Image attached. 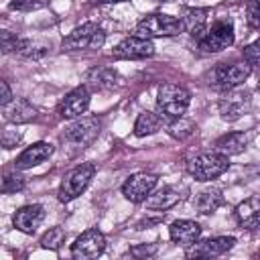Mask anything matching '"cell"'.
I'll return each instance as SVG.
<instances>
[{"label":"cell","instance_id":"3957f363","mask_svg":"<svg viewBox=\"0 0 260 260\" xmlns=\"http://www.w3.org/2000/svg\"><path fill=\"white\" fill-rule=\"evenodd\" d=\"M93 175H95V165L93 162H81V165L73 167L71 171H67L63 175L59 191H57V199L61 203H69V201L77 199L87 189Z\"/></svg>","mask_w":260,"mask_h":260},{"label":"cell","instance_id":"83f0119b","mask_svg":"<svg viewBox=\"0 0 260 260\" xmlns=\"http://www.w3.org/2000/svg\"><path fill=\"white\" fill-rule=\"evenodd\" d=\"M165 126H167V132L177 140H185L195 132V122L191 118H185V116L175 118L171 122H165Z\"/></svg>","mask_w":260,"mask_h":260},{"label":"cell","instance_id":"e575fe53","mask_svg":"<svg viewBox=\"0 0 260 260\" xmlns=\"http://www.w3.org/2000/svg\"><path fill=\"white\" fill-rule=\"evenodd\" d=\"M258 61H260V43L258 41H254L252 45H248L246 49H244V63H248L252 69L258 65Z\"/></svg>","mask_w":260,"mask_h":260},{"label":"cell","instance_id":"e0dca14e","mask_svg":"<svg viewBox=\"0 0 260 260\" xmlns=\"http://www.w3.org/2000/svg\"><path fill=\"white\" fill-rule=\"evenodd\" d=\"M183 193L185 189L183 187H177V185H167L154 193H150L144 201H146V207L150 211H167L171 207H175L181 199H183Z\"/></svg>","mask_w":260,"mask_h":260},{"label":"cell","instance_id":"f546056e","mask_svg":"<svg viewBox=\"0 0 260 260\" xmlns=\"http://www.w3.org/2000/svg\"><path fill=\"white\" fill-rule=\"evenodd\" d=\"M20 140H22V132L14 126H6L0 132V146L2 148H14L20 144Z\"/></svg>","mask_w":260,"mask_h":260},{"label":"cell","instance_id":"44dd1931","mask_svg":"<svg viewBox=\"0 0 260 260\" xmlns=\"http://www.w3.org/2000/svg\"><path fill=\"white\" fill-rule=\"evenodd\" d=\"M169 236L175 244H181V246H189L193 244L195 240H199L201 236V225L193 219H177L169 225Z\"/></svg>","mask_w":260,"mask_h":260},{"label":"cell","instance_id":"f35d334b","mask_svg":"<svg viewBox=\"0 0 260 260\" xmlns=\"http://www.w3.org/2000/svg\"><path fill=\"white\" fill-rule=\"evenodd\" d=\"M150 2H154V4H165V2H173V0H150Z\"/></svg>","mask_w":260,"mask_h":260},{"label":"cell","instance_id":"484cf974","mask_svg":"<svg viewBox=\"0 0 260 260\" xmlns=\"http://www.w3.org/2000/svg\"><path fill=\"white\" fill-rule=\"evenodd\" d=\"M160 128V118L154 112H140L134 122V136H150Z\"/></svg>","mask_w":260,"mask_h":260},{"label":"cell","instance_id":"74e56055","mask_svg":"<svg viewBox=\"0 0 260 260\" xmlns=\"http://www.w3.org/2000/svg\"><path fill=\"white\" fill-rule=\"evenodd\" d=\"M91 4H116V2H124V0H89Z\"/></svg>","mask_w":260,"mask_h":260},{"label":"cell","instance_id":"d4e9b609","mask_svg":"<svg viewBox=\"0 0 260 260\" xmlns=\"http://www.w3.org/2000/svg\"><path fill=\"white\" fill-rule=\"evenodd\" d=\"M193 205L195 209L201 213V215H209L213 211H217L221 205H223V195L219 189H203L201 193H197V197L193 199Z\"/></svg>","mask_w":260,"mask_h":260},{"label":"cell","instance_id":"836d02e7","mask_svg":"<svg viewBox=\"0 0 260 260\" xmlns=\"http://www.w3.org/2000/svg\"><path fill=\"white\" fill-rule=\"evenodd\" d=\"M20 37H16L14 32L10 30H0V53H14L16 49V43H18Z\"/></svg>","mask_w":260,"mask_h":260},{"label":"cell","instance_id":"9a60e30c","mask_svg":"<svg viewBox=\"0 0 260 260\" xmlns=\"http://www.w3.org/2000/svg\"><path fill=\"white\" fill-rule=\"evenodd\" d=\"M43 219H45V207L39 203H30V205H22L14 211L12 225L22 234H35L37 228L43 223Z\"/></svg>","mask_w":260,"mask_h":260},{"label":"cell","instance_id":"d6a6232c","mask_svg":"<svg viewBox=\"0 0 260 260\" xmlns=\"http://www.w3.org/2000/svg\"><path fill=\"white\" fill-rule=\"evenodd\" d=\"M158 250V244L152 242V244H138V246H132L128 250V256H134V258H148V256H154Z\"/></svg>","mask_w":260,"mask_h":260},{"label":"cell","instance_id":"1f68e13d","mask_svg":"<svg viewBox=\"0 0 260 260\" xmlns=\"http://www.w3.org/2000/svg\"><path fill=\"white\" fill-rule=\"evenodd\" d=\"M246 20L250 28H258L260 26V6L258 0H246Z\"/></svg>","mask_w":260,"mask_h":260},{"label":"cell","instance_id":"603a6c76","mask_svg":"<svg viewBox=\"0 0 260 260\" xmlns=\"http://www.w3.org/2000/svg\"><path fill=\"white\" fill-rule=\"evenodd\" d=\"M248 134L246 132H228L223 136H219L213 144V150L225 154V156H232V154H240L246 150L248 146Z\"/></svg>","mask_w":260,"mask_h":260},{"label":"cell","instance_id":"5b68a950","mask_svg":"<svg viewBox=\"0 0 260 260\" xmlns=\"http://www.w3.org/2000/svg\"><path fill=\"white\" fill-rule=\"evenodd\" d=\"M183 32V24L181 18L165 14V12H152L148 16H144L138 24L134 35L142 37V39H156V37H175Z\"/></svg>","mask_w":260,"mask_h":260},{"label":"cell","instance_id":"2e32d148","mask_svg":"<svg viewBox=\"0 0 260 260\" xmlns=\"http://www.w3.org/2000/svg\"><path fill=\"white\" fill-rule=\"evenodd\" d=\"M53 150H55V146H53L51 142L39 140V142L30 144L28 148H24V150L16 156V160H14V169H18V171L32 169V167H37V165L45 162V160L53 154Z\"/></svg>","mask_w":260,"mask_h":260},{"label":"cell","instance_id":"4fadbf2b","mask_svg":"<svg viewBox=\"0 0 260 260\" xmlns=\"http://www.w3.org/2000/svg\"><path fill=\"white\" fill-rule=\"evenodd\" d=\"M112 55L116 59H126V61H134V59H146L154 55V45L150 39H142V37H126L124 41H120Z\"/></svg>","mask_w":260,"mask_h":260},{"label":"cell","instance_id":"d6986e66","mask_svg":"<svg viewBox=\"0 0 260 260\" xmlns=\"http://www.w3.org/2000/svg\"><path fill=\"white\" fill-rule=\"evenodd\" d=\"M2 110L4 118L12 124H28L37 118V108L26 98H12Z\"/></svg>","mask_w":260,"mask_h":260},{"label":"cell","instance_id":"9c48e42d","mask_svg":"<svg viewBox=\"0 0 260 260\" xmlns=\"http://www.w3.org/2000/svg\"><path fill=\"white\" fill-rule=\"evenodd\" d=\"M252 73L248 63H217L209 73V85L225 91L242 85Z\"/></svg>","mask_w":260,"mask_h":260},{"label":"cell","instance_id":"7a4b0ae2","mask_svg":"<svg viewBox=\"0 0 260 260\" xmlns=\"http://www.w3.org/2000/svg\"><path fill=\"white\" fill-rule=\"evenodd\" d=\"M228 169H230L228 156L221 154V152H217V150L199 152V154H195V156H191L187 160V173L195 181H211V179H217Z\"/></svg>","mask_w":260,"mask_h":260},{"label":"cell","instance_id":"ba28073f","mask_svg":"<svg viewBox=\"0 0 260 260\" xmlns=\"http://www.w3.org/2000/svg\"><path fill=\"white\" fill-rule=\"evenodd\" d=\"M234 43V22L230 18H217L205 28L203 37L197 41L203 53H219Z\"/></svg>","mask_w":260,"mask_h":260},{"label":"cell","instance_id":"cb8c5ba5","mask_svg":"<svg viewBox=\"0 0 260 260\" xmlns=\"http://www.w3.org/2000/svg\"><path fill=\"white\" fill-rule=\"evenodd\" d=\"M51 51V41L45 39H18L14 55L22 59H41Z\"/></svg>","mask_w":260,"mask_h":260},{"label":"cell","instance_id":"f1b7e54d","mask_svg":"<svg viewBox=\"0 0 260 260\" xmlns=\"http://www.w3.org/2000/svg\"><path fill=\"white\" fill-rule=\"evenodd\" d=\"M65 240H67V232H65L61 225H53V228H49V230L41 236L39 244H41V248H45V250L57 252V250L65 244Z\"/></svg>","mask_w":260,"mask_h":260},{"label":"cell","instance_id":"d590c367","mask_svg":"<svg viewBox=\"0 0 260 260\" xmlns=\"http://www.w3.org/2000/svg\"><path fill=\"white\" fill-rule=\"evenodd\" d=\"M10 100H12V89H10V85H8L4 79H0V108H4Z\"/></svg>","mask_w":260,"mask_h":260},{"label":"cell","instance_id":"7c38bea8","mask_svg":"<svg viewBox=\"0 0 260 260\" xmlns=\"http://www.w3.org/2000/svg\"><path fill=\"white\" fill-rule=\"evenodd\" d=\"M158 177L152 173H134L122 185V195L132 203H142L156 187Z\"/></svg>","mask_w":260,"mask_h":260},{"label":"cell","instance_id":"8d00e7d4","mask_svg":"<svg viewBox=\"0 0 260 260\" xmlns=\"http://www.w3.org/2000/svg\"><path fill=\"white\" fill-rule=\"evenodd\" d=\"M162 219H165V215H158V217H142V219L136 223V230H146V228H150V225L160 223Z\"/></svg>","mask_w":260,"mask_h":260},{"label":"cell","instance_id":"5bb4252c","mask_svg":"<svg viewBox=\"0 0 260 260\" xmlns=\"http://www.w3.org/2000/svg\"><path fill=\"white\" fill-rule=\"evenodd\" d=\"M89 108V89L85 85H79L75 89H71L59 104L57 112L61 118H67V120H73V118H79L81 114H85V110Z\"/></svg>","mask_w":260,"mask_h":260},{"label":"cell","instance_id":"4316f807","mask_svg":"<svg viewBox=\"0 0 260 260\" xmlns=\"http://www.w3.org/2000/svg\"><path fill=\"white\" fill-rule=\"evenodd\" d=\"M24 185H26V179L20 175L18 169L0 173V195H6V193H18V191L24 189Z\"/></svg>","mask_w":260,"mask_h":260},{"label":"cell","instance_id":"8992f818","mask_svg":"<svg viewBox=\"0 0 260 260\" xmlns=\"http://www.w3.org/2000/svg\"><path fill=\"white\" fill-rule=\"evenodd\" d=\"M252 108V95L248 89H244L242 85L238 87H232V89H225L217 102V110H219V116L221 120L225 122H236L240 120L242 116H246Z\"/></svg>","mask_w":260,"mask_h":260},{"label":"cell","instance_id":"6da1fadb","mask_svg":"<svg viewBox=\"0 0 260 260\" xmlns=\"http://www.w3.org/2000/svg\"><path fill=\"white\" fill-rule=\"evenodd\" d=\"M191 102V93L177 83H162L156 93V114L160 122H171L185 116Z\"/></svg>","mask_w":260,"mask_h":260},{"label":"cell","instance_id":"ac0fdd59","mask_svg":"<svg viewBox=\"0 0 260 260\" xmlns=\"http://www.w3.org/2000/svg\"><path fill=\"white\" fill-rule=\"evenodd\" d=\"M120 75L112 67H93L85 77V87L91 91H108L120 85Z\"/></svg>","mask_w":260,"mask_h":260},{"label":"cell","instance_id":"30bf717a","mask_svg":"<svg viewBox=\"0 0 260 260\" xmlns=\"http://www.w3.org/2000/svg\"><path fill=\"white\" fill-rule=\"evenodd\" d=\"M106 250V238L98 228L85 230L77 240L71 244V256L75 260H91L102 256Z\"/></svg>","mask_w":260,"mask_h":260},{"label":"cell","instance_id":"8fae6325","mask_svg":"<svg viewBox=\"0 0 260 260\" xmlns=\"http://www.w3.org/2000/svg\"><path fill=\"white\" fill-rule=\"evenodd\" d=\"M236 240L232 236H215L207 240H195L193 244L187 246L185 256L187 258H213L230 252L234 248Z\"/></svg>","mask_w":260,"mask_h":260},{"label":"cell","instance_id":"52a82bcc","mask_svg":"<svg viewBox=\"0 0 260 260\" xmlns=\"http://www.w3.org/2000/svg\"><path fill=\"white\" fill-rule=\"evenodd\" d=\"M104 43H106V32L102 30V26L98 22H83L63 39V49L65 51L100 49Z\"/></svg>","mask_w":260,"mask_h":260},{"label":"cell","instance_id":"277c9868","mask_svg":"<svg viewBox=\"0 0 260 260\" xmlns=\"http://www.w3.org/2000/svg\"><path fill=\"white\" fill-rule=\"evenodd\" d=\"M100 130H102V120L100 118H95V116H79L63 130L61 138L69 146L81 150V148H87L100 136Z\"/></svg>","mask_w":260,"mask_h":260},{"label":"cell","instance_id":"ffe728a7","mask_svg":"<svg viewBox=\"0 0 260 260\" xmlns=\"http://www.w3.org/2000/svg\"><path fill=\"white\" fill-rule=\"evenodd\" d=\"M234 215H236V221L242 230H248V232L258 230V225H260V203H258V199L256 197L244 199L236 207Z\"/></svg>","mask_w":260,"mask_h":260},{"label":"cell","instance_id":"7402d4cb","mask_svg":"<svg viewBox=\"0 0 260 260\" xmlns=\"http://www.w3.org/2000/svg\"><path fill=\"white\" fill-rule=\"evenodd\" d=\"M207 8H185L181 16L183 30H187L193 39H201L207 28Z\"/></svg>","mask_w":260,"mask_h":260},{"label":"cell","instance_id":"4dcf8cb0","mask_svg":"<svg viewBox=\"0 0 260 260\" xmlns=\"http://www.w3.org/2000/svg\"><path fill=\"white\" fill-rule=\"evenodd\" d=\"M45 6H47V0H12L10 2V10H18V12H32Z\"/></svg>","mask_w":260,"mask_h":260}]
</instances>
